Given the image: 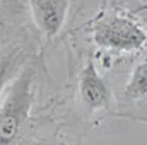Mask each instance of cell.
Returning <instances> with one entry per match:
<instances>
[{"instance_id": "obj_1", "label": "cell", "mask_w": 147, "mask_h": 145, "mask_svg": "<svg viewBox=\"0 0 147 145\" xmlns=\"http://www.w3.org/2000/svg\"><path fill=\"white\" fill-rule=\"evenodd\" d=\"M34 97V70L24 67L0 104V145H16Z\"/></svg>"}, {"instance_id": "obj_2", "label": "cell", "mask_w": 147, "mask_h": 145, "mask_svg": "<svg viewBox=\"0 0 147 145\" xmlns=\"http://www.w3.org/2000/svg\"><path fill=\"white\" fill-rule=\"evenodd\" d=\"M92 41L105 50L135 51L147 43V31L123 14L108 12L94 21Z\"/></svg>"}, {"instance_id": "obj_3", "label": "cell", "mask_w": 147, "mask_h": 145, "mask_svg": "<svg viewBox=\"0 0 147 145\" xmlns=\"http://www.w3.org/2000/svg\"><path fill=\"white\" fill-rule=\"evenodd\" d=\"M79 92H80V99L84 106L92 111L106 109L111 103L110 89L91 58L87 60L86 67L79 75Z\"/></svg>"}, {"instance_id": "obj_4", "label": "cell", "mask_w": 147, "mask_h": 145, "mask_svg": "<svg viewBox=\"0 0 147 145\" xmlns=\"http://www.w3.org/2000/svg\"><path fill=\"white\" fill-rule=\"evenodd\" d=\"M33 21L46 38H55L65 24L70 2L67 0H31Z\"/></svg>"}, {"instance_id": "obj_5", "label": "cell", "mask_w": 147, "mask_h": 145, "mask_svg": "<svg viewBox=\"0 0 147 145\" xmlns=\"http://www.w3.org/2000/svg\"><path fill=\"white\" fill-rule=\"evenodd\" d=\"M125 96L134 101L147 97V62L139 63L134 68L125 87Z\"/></svg>"}, {"instance_id": "obj_6", "label": "cell", "mask_w": 147, "mask_h": 145, "mask_svg": "<svg viewBox=\"0 0 147 145\" xmlns=\"http://www.w3.org/2000/svg\"><path fill=\"white\" fill-rule=\"evenodd\" d=\"M19 62H21V53H9L0 56V94L5 89L7 82L16 75V68Z\"/></svg>"}]
</instances>
